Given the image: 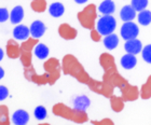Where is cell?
Masks as SVG:
<instances>
[{
    "label": "cell",
    "mask_w": 151,
    "mask_h": 125,
    "mask_svg": "<svg viewBox=\"0 0 151 125\" xmlns=\"http://www.w3.org/2000/svg\"><path fill=\"white\" fill-rule=\"evenodd\" d=\"M63 70L66 75H73L79 82L88 84L90 88L95 92H101V84L97 83L96 81L92 80L88 75L85 72L82 65L77 60L76 57L73 55H66L63 60Z\"/></svg>",
    "instance_id": "cell-1"
},
{
    "label": "cell",
    "mask_w": 151,
    "mask_h": 125,
    "mask_svg": "<svg viewBox=\"0 0 151 125\" xmlns=\"http://www.w3.org/2000/svg\"><path fill=\"white\" fill-rule=\"evenodd\" d=\"M3 55H4V53H3L2 49H0V62H1V60H2V58H3Z\"/></svg>",
    "instance_id": "cell-32"
},
{
    "label": "cell",
    "mask_w": 151,
    "mask_h": 125,
    "mask_svg": "<svg viewBox=\"0 0 151 125\" xmlns=\"http://www.w3.org/2000/svg\"><path fill=\"white\" fill-rule=\"evenodd\" d=\"M118 44H119V38L116 34H107V36H105L104 38V45L107 47L108 50H113V49H116L118 47Z\"/></svg>",
    "instance_id": "cell-20"
},
{
    "label": "cell",
    "mask_w": 151,
    "mask_h": 125,
    "mask_svg": "<svg viewBox=\"0 0 151 125\" xmlns=\"http://www.w3.org/2000/svg\"><path fill=\"white\" fill-rule=\"evenodd\" d=\"M138 22L140 25L147 26L151 23V12L149 10H142L138 13Z\"/></svg>",
    "instance_id": "cell-22"
},
{
    "label": "cell",
    "mask_w": 151,
    "mask_h": 125,
    "mask_svg": "<svg viewBox=\"0 0 151 125\" xmlns=\"http://www.w3.org/2000/svg\"><path fill=\"white\" fill-rule=\"evenodd\" d=\"M44 70H45V72H47L50 75L51 79H52V82L54 83L57 79L60 78V66L58 60H54V58L49 60L44 64Z\"/></svg>",
    "instance_id": "cell-7"
},
{
    "label": "cell",
    "mask_w": 151,
    "mask_h": 125,
    "mask_svg": "<svg viewBox=\"0 0 151 125\" xmlns=\"http://www.w3.org/2000/svg\"><path fill=\"white\" fill-rule=\"evenodd\" d=\"M9 96V90L4 85H0V100H4Z\"/></svg>",
    "instance_id": "cell-29"
},
{
    "label": "cell",
    "mask_w": 151,
    "mask_h": 125,
    "mask_svg": "<svg viewBox=\"0 0 151 125\" xmlns=\"http://www.w3.org/2000/svg\"><path fill=\"white\" fill-rule=\"evenodd\" d=\"M124 50L126 51V53L136 55V54L140 53L142 51V44L136 38L135 39H131V40H126L125 44H124Z\"/></svg>",
    "instance_id": "cell-9"
},
{
    "label": "cell",
    "mask_w": 151,
    "mask_h": 125,
    "mask_svg": "<svg viewBox=\"0 0 151 125\" xmlns=\"http://www.w3.org/2000/svg\"><path fill=\"white\" fill-rule=\"evenodd\" d=\"M114 10H116V4L112 0H104L98 6V11L104 15L112 14L114 12Z\"/></svg>",
    "instance_id": "cell-16"
},
{
    "label": "cell",
    "mask_w": 151,
    "mask_h": 125,
    "mask_svg": "<svg viewBox=\"0 0 151 125\" xmlns=\"http://www.w3.org/2000/svg\"><path fill=\"white\" fill-rule=\"evenodd\" d=\"M90 103H91V101H90V99L85 95L76 97V99L73 100V106H75V108H77L79 110H82V111H85V109L90 106Z\"/></svg>",
    "instance_id": "cell-21"
},
{
    "label": "cell",
    "mask_w": 151,
    "mask_h": 125,
    "mask_svg": "<svg viewBox=\"0 0 151 125\" xmlns=\"http://www.w3.org/2000/svg\"><path fill=\"white\" fill-rule=\"evenodd\" d=\"M120 34H121V37L125 41L131 40V39H135V38H137V36L139 34V28L135 23L125 22L122 25V27H121Z\"/></svg>",
    "instance_id": "cell-6"
},
{
    "label": "cell",
    "mask_w": 151,
    "mask_h": 125,
    "mask_svg": "<svg viewBox=\"0 0 151 125\" xmlns=\"http://www.w3.org/2000/svg\"><path fill=\"white\" fill-rule=\"evenodd\" d=\"M10 116L9 109L4 105H0V125H9Z\"/></svg>",
    "instance_id": "cell-23"
},
{
    "label": "cell",
    "mask_w": 151,
    "mask_h": 125,
    "mask_svg": "<svg viewBox=\"0 0 151 125\" xmlns=\"http://www.w3.org/2000/svg\"><path fill=\"white\" fill-rule=\"evenodd\" d=\"M4 77V70L2 69V67H0V80Z\"/></svg>",
    "instance_id": "cell-30"
},
{
    "label": "cell",
    "mask_w": 151,
    "mask_h": 125,
    "mask_svg": "<svg viewBox=\"0 0 151 125\" xmlns=\"http://www.w3.org/2000/svg\"><path fill=\"white\" fill-rule=\"evenodd\" d=\"M38 43V39H27L24 40L22 44H21V62L24 65V67H30L32 66V49H35L36 44Z\"/></svg>",
    "instance_id": "cell-3"
},
{
    "label": "cell",
    "mask_w": 151,
    "mask_h": 125,
    "mask_svg": "<svg viewBox=\"0 0 151 125\" xmlns=\"http://www.w3.org/2000/svg\"><path fill=\"white\" fill-rule=\"evenodd\" d=\"M65 12V6L60 2H53L49 8V13L53 17H60Z\"/></svg>",
    "instance_id": "cell-19"
},
{
    "label": "cell",
    "mask_w": 151,
    "mask_h": 125,
    "mask_svg": "<svg viewBox=\"0 0 151 125\" xmlns=\"http://www.w3.org/2000/svg\"><path fill=\"white\" fill-rule=\"evenodd\" d=\"M34 53H35V55L39 60H45V58L49 56L50 50H49V47H47L45 44L37 43L35 49H34Z\"/></svg>",
    "instance_id": "cell-18"
},
{
    "label": "cell",
    "mask_w": 151,
    "mask_h": 125,
    "mask_svg": "<svg viewBox=\"0 0 151 125\" xmlns=\"http://www.w3.org/2000/svg\"><path fill=\"white\" fill-rule=\"evenodd\" d=\"M116 27V21L111 14L101 16L97 22V31L103 36L112 34Z\"/></svg>",
    "instance_id": "cell-5"
},
{
    "label": "cell",
    "mask_w": 151,
    "mask_h": 125,
    "mask_svg": "<svg viewBox=\"0 0 151 125\" xmlns=\"http://www.w3.org/2000/svg\"><path fill=\"white\" fill-rule=\"evenodd\" d=\"M53 112L58 116L65 118L67 120L77 123H83L88 120V116L85 111L79 110L77 108H69L63 103H57L53 107Z\"/></svg>",
    "instance_id": "cell-2"
},
{
    "label": "cell",
    "mask_w": 151,
    "mask_h": 125,
    "mask_svg": "<svg viewBox=\"0 0 151 125\" xmlns=\"http://www.w3.org/2000/svg\"><path fill=\"white\" fill-rule=\"evenodd\" d=\"M131 6L137 11L140 12L142 10H145L148 6V0H132V4Z\"/></svg>",
    "instance_id": "cell-25"
},
{
    "label": "cell",
    "mask_w": 151,
    "mask_h": 125,
    "mask_svg": "<svg viewBox=\"0 0 151 125\" xmlns=\"http://www.w3.org/2000/svg\"><path fill=\"white\" fill-rule=\"evenodd\" d=\"M34 114H35V118L39 121H42L47 118V109L44 108L43 106H38L36 107L35 111H34Z\"/></svg>",
    "instance_id": "cell-26"
},
{
    "label": "cell",
    "mask_w": 151,
    "mask_h": 125,
    "mask_svg": "<svg viewBox=\"0 0 151 125\" xmlns=\"http://www.w3.org/2000/svg\"><path fill=\"white\" fill-rule=\"evenodd\" d=\"M29 121V114L25 110H16L12 114V122L15 125H25Z\"/></svg>",
    "instance_id": "cell-13"
},
{
    "label": "cell",
    "mask_w": 151,
    "mask_h": 125,
    "mask_svg": "<svg viewBox=\"0 0 151 125\" xmlns=\"http://www.w3.org/2000/svg\"><path fill=\"white\" fill-rule=\"evenodd\" d=\"M29 29H30L32 37L35 38V39H39V38H41L44 34L47 28H45V25L41 21H35V22L32 23Z\"/></svg>",
    "instance_id": "cell-10"
},
{
    "label": "cell",
    "mask_w": 151,
    "mask_h": 125,
    "mask_svg": "<svg viewBox=\"0 0 151 125\" xmlns=\"http://www.w3.org/2000/svg\"><path fill=\"white\" fill-rule=\"evenodd\" d=\"M24 19V9L21 6H14L10 13V21L12 24H19Z\"/></svg>",
    "instance_id": "cell-15"
},
{
    "label": "cell",
    "mask_w": 151,
    "mask_h": 125,
    "mask_svg": "<svg viewBox=\"0 0 151 125\" xmlns=\"http://www.w3.org/2000/svg\"><path fill=\"white\" fill-rule=\"evenodd\" d=\"M10 19V13L6 8H0V23H4Z\"/></svg>",
    "instance_id": "cell-28"
},
{
    "label": "cell",
    "mask_w": 151,
    "mask_h": 125,
    "mask_svg": "<svg viewBox=\"0 0 151 125\" xmlns=\"http://www.w3.org/2000/svg\"><path fill=\"white\" fill-rule=\"evenodd\" d=\"M30 36V29L25 25H17L13 29V37L16 40H27Z\"/></svg>",
    "instance_id": "cell-11"
},
{
    "label": "cell",
    "mask_w": 151,
    "mask_h": 125,
    "mask_svg": "<svg viewBox=\"0 0 151 125\" xmlns=\"http://www.w3.org/2000/svg\"><path fill=\"white\" fill-rule=\"evenodd\" d=\"M96 17V8L94 4H90L85 8L83 11L79 12L78 19L81 25L85 28L93 29L94 27V21Z\"/></svg>",
    "instance_id": "cell-4"
},
{
    "label": "cell",
    "mask_w": 151,
    "mask_h": 125,
    "mask_svg": "<svg viewBox=\"0 0 151 125\" xmlns=\"http://www.w3.org/2000/svg\"><path fill=\"white\" fill-rule=\"evenodd\" d=\"M142 58L146 63L151 64V44L146 45L144 49H142Z\"/></svg>",
    "instance_id": "cell-27"
},
{
    "label": "cell",
    "mask_w": 151,
    "mask_h": 125,
    "mask_svg": "<svg viewBox=\"0 0 151 125\" xmlns=\"http://www.w3.org/2000/svg\"><path fill=\"white\" fill-rule=\"evenodd\" d=\"M75 1L77 3H79V4H83V3H85L88 0H75Z\"/></svg>",
    "instance_id": "cell-31"
},
{
    "label": "cell",
    "mask_w": 151,
    "mask_h": 125,
    "mask_svg": "<svg viewBox=\"0 0 151 125\" xmlns=\"http://www.w3.org/2000/svg\"><path fill=\"white\" fill-rule=\"evenodd\" d=\"M136 11L132 6H125L121 9L120 12V17L123 22H132L133 19H135L136 16Z\"/></svg>",
    "instance_id": "cell-14"
},
{
    "label": "cell",
    "mask_w": 151,
    "mask_h": 125,
    "mask_svg": "<svg viewBox=\"0 0 151 125\" xmlns=\"http://www.w3.org/2000/svg\"><path fill=\"white\" fill-rule=\"evenodd\" d=\"M6 55H8L10 58H12V60L19 58V57L21 56V45H19L14 39H10V40L6 42Z\"/></svg>",
    "instance_id": "cell-8"
},
{
    "label": "cell",
    "mask_w": 151,
    "mask_h": 125,
    "mask_svg": "<svg viewBox=\"0 0 151 125\" xmlns=\"http://www.w3.org/2000/svg\"><path fill=\"white\" fill-rule=\"evenodd\" d=\"M32 9L35 12H43L47 9V2L45 0H32Z\"/></svg>",
    "instance_id": "cell-24"
},
{
    "label": "cell",
    "mask_w": 151,
    "mask_h": 125,
    "mask_svg": "<svg viewBox=\"0 0 151 125\" xmlns=\"http://www.w3.org/2000/svg\"><path fill=\"white\" fill-rule=\"evenodd\" d=\"M136 64H137V58L133 54L126 53L121 58V65L124 69H133L136 66Z\"/></svg>",
    "instance_id": "cell-17"
},
{
    "label": "cell",
    "mask_w": 151,
    "mask_h": 125,
    "mask_svg": "<svg viewBox=\"0 0 151 125\" xmlns=\"http://www.w3.org/2000/svg\"><path fill=\"white\" fill-rule=\"evenodd\" d=\"M58 34L62 38L66 39V40H73L77 37V30L75 28H73L71 26H69L68 24H63L60 26L58 28Z\"/></svg>",
    "instance_id": "cell-12"
}]
</instances>
